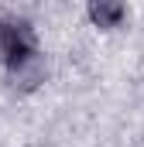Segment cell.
Segmentation results:
<instances>
[{"instance_id":"1","label":"cell","mask_w":144,"mask_h":147,"mask_svg":"<svg viewBox=\"0 0 144 147\" xmlns=\"http://www.w3.org/2000/svg\"><path fill=\"white\" fill-rule=\"evenodd\" d=\"M28 51H35V31L24 21H0V62L10 69Z\"/></svg>"},{"instance_id":"2","label":"cell","mask_w":144,"mask_h":147,"mask_svg":"<svg viewBox=\"0 0 144 147\" xmlns=\"http://www.w3.org/2000/svg\"><path fill=\"white\" fill-rule=\"evenodd\" d=\"M45 55L41 51H28L24 58H17L14 65H10V75H14V86L17 89H24V92H31V89H38L41 82H45Z\"/></svg>"},{"instance_id":"3","label":"cell","mask_w":144,"mask_h":147,"mask_svg":"<svg viewBox=\"0 0 144 147\" xmlns=\"http://www.w3.org/2000/svg\"><path fill=\"white\" fill-rule=\"evenodd\" d=\"M89 21L96 28H117L124 21V0H89Z\"/></svg>"}]
</instances>
